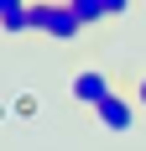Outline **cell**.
<instances>
[{
	"label": "cell",
	"mask_w": 146,
	"mask_h": 151,
	"mask_svg": "<svg viewBox=\"0 0 146 151\" xmlns=\"http://www.w3.org/2000/svg\"><path fill=\"white\" fill-rule=\"evenodd\" d=\"M94 120H99L104 130H110V136H125V130L136 125V104L125 99V94H115V89H110V94L99 99V104H94Z\"/></svg>",
	"instance_id": "7a4b0ae2"
},
{
	"label": "cell",
	"mask_w": 146,
	"mask_h": 151,
	"mask_svg": "<svg viewBox=\"0 0 146 151\" xmlns=\"http://www.w3.org/2000/svg\"><path fill=\"white\" fill-rule=\"evenodd\" d=\"M26 21H31V31H42L52 42H73L84 31V21L68 0H26Z\"/></svg>",
	"instance_id": "6da1fadb"
},
{
	"label": "cell",
	"mask_w": 146,
	"mask_h": 151,
	"mask_svg": "<svg viewBox=\"0 0 146 151\" xmlns=\"http://www.w3.org/2000/svg\"><path fill=\"white\" fill-rule=\"evenodd\" d=\"M16 5H26V0H0V16H5V11H16Z\"/></svg>",
	"instance_id": "9c48e42d"
},
{
	"label": "cell",
	"mask_w": 146,
	"mask_h": 151,
	"mask_svg": "<svg viewBox=\"0 0 146 151\" xmlns=\"http://www.w3.org/2000/svg\"><path fill=\"white\" fill-rule=\"evenodd\" d=\"M21 31H31L26 5H16V11H5V16H0V37H21Z\"/></svg>",
	"instance_id": "277c9868"
},
{
	"label": "cell",
	"mask_w": 146,
	"mask_h": 151,
	"mask_svg": "<svg viewBox=\"0 0 146 151\" xmlns=\"http://www.w3.org/2000/svg\"><path fill=\"white\" fill-rule=\"evenodd\" d=\"M11 109H16V115H37V99H31V94H16Z\"/></svg>",
	"instance_id": "8992f818"
},
{
	"label": "cell",
	"mask_w": 146,
	"mask_h": 151,
	"mask_svg": "<svg viewBox=\"0 0 146 151\" xmlns=\"http://www.w3.org/2000/svg\"><path fill=\"white\" fill-rule=\"evenodd\" d=\"M136 104H141V109H146V73H141V78H136Z\"/></svg>",
	"instance_id": "ba28073f"
},
{
	"label": "cell",
	"mask_w": 146,
	"mask_h": 151,
	"mask_svg": "<svg viewBox=\"0 0 146 151\" xmlns=\"http://www.w3.org/2000/svg\"><path fill=\"white\" fill-rule=\"evenodd\" d=\"M73 11H78V21H84V26H99L104 21V0H68Z\"/></svg>",
	"instance_id": "5b68a950"
},
{
	"label": "cell",
	"mask_w": 146,
	"mask_h": 151,
	"mask_svg": "<svg viewBox=\"0 0 146 151\" xmlns=\"http://www.w3.org/2000/svg\"><path fill=\"white\" fill-rule=\"evenodd\" d=\"M131 11V0H104V21H115V16Z\"/></svg>",
	"instance_id": "52a82bcc"
},
{
	"label": "cell",
	"mask_w": 146,
	"mask_h": 151,
	"mask_svg": "<svg viewBox=\"0 0 146 151\" xmlns=\"http://www.w3.org/2000/svg\"><path fill=\"white\" fill-rule=\"evenodd\" d=\"M110 89H115V83H110V73H99V68H78V73L68 78V99H78V104H89V109L99 104Z\"/></svg>",
	"instance_id": "3957f363"
}]
</instances>
